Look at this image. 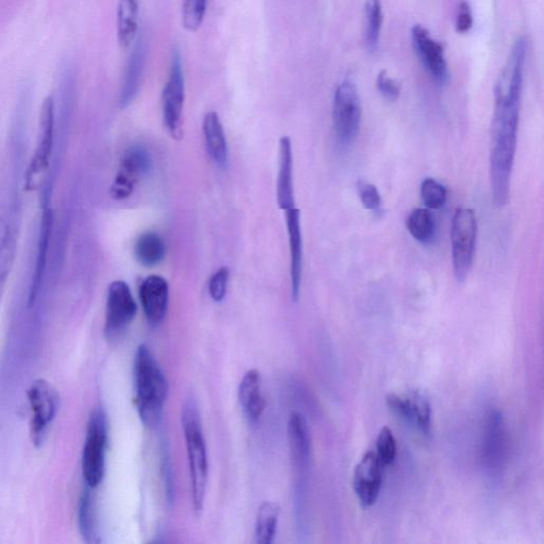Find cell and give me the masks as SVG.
Here are the masks:
<instances>
[{"label": "cell", "mask_w": 544, "mask_h": 544, "mask_svg": "<svg viewBox=\"0 0 544 544\" xmlns=\"http://www.w3.org/2000/svg\"><path fill=\"white\" fill-rule=\"evenodd\" d=\"M408 232L421 244H429L432 242L436 225L435 219L431 210L415 209L406 221Z\"/></svg>", "instance_id": "cell-29"}, {"label": "cell", "mask_w": 544, "mask_h": 544, "mask_svg": "<svg viewBox=\"0 0 544 544\" xmlns=\"http://www.w3.org/2000/svg\"><path fill=\"white\" fill-rule=\"evenodd\" d=\"M108 447V420L97 406L92 411L85 434L81 468L85 486L96 489L105 478Z\"/></svg>", "instance_id": "cell-4"}, {"label": "cell", "mask_w": 544, "mask_h": 544, "mask_svg": "<svg viewBox=\"0 0 544 544\" xmlns=\"http://www.w3.org/2000/svg\"><path fill=\"white\" fill-rule=\"evenodd\" d=\"M147 61V42L145 37L139 34L138 39L133 44V48L128 59L124 79L122 83L121 95H119V104L122 108L129 107L138 96L142 84V79Z\"/></svg>", "instance_id": "cell-15"}, {"label": "cell", "mask_w": 544, "mask_h": 544, "mask_svg": "<svg viewBox=\"0 0 544 544\" xmlns=\"http://www.w3.org/2000/svg\"><path fill=\"white\" fill-rule=\"evenodd\" d=\"M277 201L281 210L296 207L294 190V159L292 141L288 136L280 140Z\"/></svg>", "instance_id": "cell-19"}, {"label": "cell", "mask_w": 544, "mask_h": 544, "mask_svg": "<svg viewBox=\"0 0 544 544\" xmlns=\"http://www.w3.org/2000/svg\"><path fill=\"white\" fill-rule=\"evenodd\" d=\"M187 458H189L192 498L195 512L200 514L206 500L209 463L199 407L195 399H186L181 413Z\"/></svg>", "instance_id": "cell-3"}, {"label": "cell", "mask_w": 544, "mask_h": 544, "mask_svg": "<svg viewBox=\"0 0 544 544\" xmlns=\"http://www.w3.org/2000/svg\"><path fill=\"white\" fill-rule=\"evenodd\" d=\"M420 194L425 208L432 211L445 207L448 192L446 186L437 180L433 178L424 179L421 183Z\"/></svg>", "instance_id": "cell-31"}, {"label": "cell", "mask_w": 544, "mask_h": 544, "mask_svg": "<svg viewBox=\"0 0 544 544\" xmlns=\"http://www.w3.org/2000/svg\"><path fill=\"white\" fill-rule=\"evenodd\" d=\"M377 87L382 96L390 101H395L400 96V85L393 78H390L385 71L378 76Z\"/></svg>", "instance_id": "cell-36"}, {"label": "cell", "mask_w": 544, "mask_h": 544, "mask_svg": "<svg viewBox=\"0 0 544 544\" xmlns=\"http://www.w3.org/2000/svg\"><path fill=\"white\" fill-rule=\"evenodd\" d=\"M140 0H118L116 14L117 40L128 48L139 37Z\"/></svg>", "instance_id": "cell-22"}, {"label": "cell", "mask_w": 544, "mask_h": 544, "mask_svg": "<svg viewBox=\"0 0 544 544\" xmlns=\"http://www.w3.org/2000/svg\"><path fill=\"white\" fill-rule=\"evenodd\" d=\"M478 223L471 209H457L452 220V262L456 281L464 284L473 268Z\"/></svg>", "instance_id": "cell-6"}, {"label": "cell", "mask_w": 544, "mask_h": 544, "mask_svg": "<svg viewBox=\"0 0 544 544\" xmlns=\"http://www.w3.org/2000/svg\"><path fill=\"white\" fill-rule=\"evenodd\" d=\"M134 403L147 428H157L168 395V382L156 356L145 344L139 346L134 359Z\"/></svg>", "instance_id": "cell-2"}, {"label": "cell", "mask_w": 544, "mask_h": 544, "mask_svg": "<svg viewBox=\"0 0 544 544\" xmlns=\"http://www.w3.org/2000/svg\"><path fill=\"white\" fill-rule=\"evenodd\" d=\"M140 299L150 325H160L168 311L169 285L167 281L161 276L146 278L140 287Z\"/></svg>", "instance_id": "cell-16"}, {"label": "cell", "mask_w": 544, "mask_h": 544, "mask_svg": "<svg viewBox=\"0 0 544 544\" xmlns=\"http://www.w3.org/2000/svg\"><path fill=\"white\" fill-rule=\"evenodd\" d=\"M27 400L30 407V438L33 446L40 448L44 444L50 425L59 413L61 397L53 383L40 378L29 386Z\"/></svg>", "instance_id": "cell-5"}, {"label": "cell", "mask_w": 544, "mask_h": 544, "mask_svg": "<svg viewBox=\"0 0 544 544\" xmlns=\"http://www.w3.org/2000/svg\"><path fill=\"white\" fill-rule=\"evenodd\" d=\"M384 466L374 451L364 454L353 474V488L357 499L365 508L376 504L383 485Z\"/></svg>", "instance_id": "cell-13"}, {"label": "cell", "mask_w": 544, "mask_h": 544, "mask_svg": "<svg viewBox=\"0 0 544 544\" xmlns=\"http://www.w3.org/2000/svg\"><path fill=\"white\" fill-rule=\"evenodd\" d=\"M412 41L418 58L433 79L439 84H446L449 80V70L444 48L420 25L413 27Z\"/></svg>", "instance_id": "cell-14"}, {"label": "cell", "mask_w": 544, "mask_h": 544, "mask_svg": "<svg viewBox=\"0 0 544 544\" xmlns=\"http://www.w3.org/2000/svg\"><path fill=\"white\" fill-rule=\"evenodd\" d=\"M203 135L208 155L220 169L229 164V149L223 124L216 112H209L203 119Z\"/></svg>", "instance_id": "cell-21"}, {"label": "cell", "mask_w": 544, "mask_h": 544, "mask_svg": "<svg viewBox=\"0 0 544 544\" xmlns=\"http://www.w3.org/2000/svg\"><path fill=\"white\" fill-rule=\"evenodd\" d=\"M382 22L381 0H367L365 5V42L371 51L376 50L379 45Z\"/></svg>", "instance_id": "cell-30"}, {"label": "cell", "mask_w": 544, "mask_h": 544, "mask_svg": "<svg viewBox=\"0 0 544 544\" xmlns=\"http://www.w3.org/2000/svg\"><path fill=\"white\" fill-rule=\"evenodd\" d=\"M166 247L163 238L155 232H147L136 240L134 257L144 267L159 265L165 258Z\"/></svg>", "instance_id": "cell-27"}, {"label": "cell", "mask_w": 544, "mask_h": 544, "mask_svg": "<svg viewBox=\"0 0 544 544\" xmlns=\"http://www.w3.org/2000/svg\"><path fill=\"white\" fill-rule=\"evenodd\" d=\"M285 212L289 252H291V283L293 301L300 298L301 282L303 274V240L300 221V211L297 207Z\"/></svg>", "instance_id": "cell-17"}, {"label": "cell", "mask_w": 544, "mask_h": 544, "mask_svg": "<svg viewBox=\"0 0 544 544\" xmlns=\"http://www.w3.org/2000/svg\"><path fill=\"white\" fill-rule=\"evenodd\" d=\"M16 231L8 216L0 217V301H2L16 255Z\"/></svg>", "instance_id": "cell-24"}, {"label": "cell", "mask_w": 544, "mask_h": 544, "mask_svg": "<svg viewBox=\"0 0 544 544\" xmlns=\"http://www.w3.org/2000/svg\"><path fill=\"white\" fill-rule=\"evenodd\" d=\"M357 192L365 209L372 212H379L382 206V198L378 187L365 180L357 182Z\"/></svg>", "instance_id": "cell-34"}, {"label": "cell", "mask_w": 544, "mask_h": 544, "mask_svg": "<svg viewBox=\"0 0 544 544\" xmlns=\"http://www.w3.org/2000/svg\"><path fill=\"white\" fill-rule=\"evenodd\" d=\"M56 128V106L53 96L45 98L40 114L39 138L36 151L30 162L27 173V185L29 186L34 176L40 175L49 166L51 153H53Z\"/></svg>", "instance_id": "cell-11"}, {"label": "cell", "mask_w": 544, "mask_h": 544, "mask_svg": "<svg viewBox=\"0 0 544 544\" xmlns=\"http://www.w3.org/2000/svg\"><path fill=\"white\" fill-rule=\"evenodd\" d=\"M472 25L473 16L470 5L466 2H463L458 9L456 30L461 33H466L471 29Z\"/></svg>", "instance_id": "cell-37"}, {"label": "cell", "mask_w": 544, "mask_h": 544, "mask_svg": "<svg viewBox=\"0 0 544 544\" xmlns=\"http://www.w3.org/2000/svg\"><path fill=\"white\" fill-rule=\"evenodd\" d=\"M238 399L246 418L257 422L265 412L266 401L263 396L262 376L257 369L249 370L238 388Z\"/></svg>", "instance_id": "cell-20"}, {"label": "cell", "mask_w": 544, "mask_h": 544, "mask_svg": "<svg viewBox=\"0 0 544 544\" xmlns=\"http://www.w3.org/2000/svg\"><path fill=\"white\" fill-rule=\"evenodd\" d=\"M151 168L152 159L149 151L141 145H135L125 152L116 176L136 185L140 178L150 173Z\"/></svg>", "instance_id": "cell-25"}, {"label": "cell", "mask_w": 544, "mask_h": 544, "mask_svg": "<svg viewBox=\"0 0 544 544\" xmlns=\"http://www.w3.org/2000/svg\"><path fill=\"white\" fill-rule=\"evenodd\" d=\"M53 211L45 209L42 215L41 229L39 236L38 257L36 268H34L30 286L29 305L36 302L41 291L42 280L47 264L48 250L50 244L51 229H53Z\"/></svg>", "instance_id": "cell-23"}, {"label": "cell", "mask_w": 544, "mask_h": 544, "mask_svg": "<svg viewBox=\"0 0 544 544\" xmlns=\"http://www.w3.org/2000/svg\"><path fill=\"white\" fill-rule=\"evenodd\" d=\"M92 490L84 487L78 504V526L80 534L85 542L97 543L98 527L95 500Z\"/></svg>", "instance_id": "cell-28"}, {"label": "cell", "mask_w": 544, "mask_h": 544, "mask_svg": "<svg viewBox=\"0 0 544 544\" xmlns=\"http://www.w3.org/2000/svg\"><path fill=\"white\" fill-rule=\"evenodd\" d=\"M386 403L391 411L414 425L424 436H431L432 407L427 396L420 391L405 395L390 394Z\"/></svg>", "instance_id": "cell-12"}, {"label": "cell", "mask_w": 544, "mask_h": 544, "mask_svg": "<svg viewBox=\"0 0 544 544\" xmlns=\"http://www.w3.org/2000/svg\"><path fill=\"white\" fill-rule=\"evenodd\" d=\"M208 0H183L182 25L189 32H196L204 21Z\"/></svg>", "instance_id": "cell-32"}, {"label": "cell", "mask_w": 544, "mask_h": 544, "mask_svg": "<svg viewBox=\"0 0 544 544\" xmlns=\"http://www.w3.org/2000/svg\"><path fill=\"white\" fill-rule=\"evenodd\" d=\"M506 428L503 414L498 410L488 413L482 444V466L491 479L502 474L506 458Z\"/></svg>", "instance_id": "cell-10"}, {"label": "cell", "mask_w": 544, "mask_h": 544, "mask_svg": "<svg viewBox=\"0 0 544 544\" xmlns=\"http://www.w3.org/2000/svg\"><path fill=\"white\" fill-rule=\"evenodd\" d=\"M379 461L384 468L393 465L397 457V441L393 431L385 427L380 431L377 439L376 451Z\"/></svg>", "instance_id": "cell-33"}, {"label": "cell", "mask_w": 544, "mask_h": 544, "mask_svg": "<svg viewBox=\"0 0 544 544\" xmlns=\"http://www.w3.org/2000/svg\"><path fill=\"white\" fill-rule=\"evenodd\" d=\"M281 507L276 502H264L255 521L254 538L258 544L274 543L278 532Z\"/></svg>", "instance_id": "cell-26"}, {"label": "cell", "mask_w": 544, "mask_h": 544, "mask_svg": "<svg viewBox=\"0 0 544 544\" xmlns=\"http://www.w3.org/2000/svg\"><path fill=\"white\" fill-rule=\"evenodd\" d=\"M521 96H496L490 136V184L492 200L504 208L517 151Z\"/></svg>", "instance_id": "cell-1"}, {"label": "cell", "mask_w": 544, "mask_h": 544, "mask_svg": "<svg viewBox=\"0 0 544 544\" xmlns=\"http://www.w3.org/2000/svg\"><path fill=\"white\" fill-rule=\"evenodd\" d=\"M333 123L338 143L348 147L354 143L362 125L359 91L351 81L340 83L333 100Z\"/></svg>", "instance_id": "cell-7"}, {"label": "cell", "mask_w": 544, "mask_h": 544, "mask_svg": "<svg viewBox=\"0 0 544 544\" xmlns=\"http://www.w3.org/2000/svg\"><path fill=\"white\" fill-rule=\"evenodd\" d=\"M136 314V304L129 285L117 280L110 284L107 295L105 334L109 340L121 337L129 328Z\"/></svg>", "instance_id": "cell-9"}, {"label": "cell", "mask_w": 544, "mask_h": 544, "mask_svg": "<svg viewBox=\"0 0 544 544\" xmlns=\"http://www.w3.org/2000/svg\"><path fill=\"white\" fill-rule=\"evenodd\" d=\"M287 432L294 465L300 473H305L311 463L312 440L308 422L302 414L291 415Z\"/></svg>", "instance_id": "cell-18"}, {"label": "cell", "mask_w": 544, "mask_h": 544, "mask_svg": "<svg viewBox=\"0 0 544 544\" xmlns=\"http://www.w3.org/2000/svg\"><path fill=\"white\" fill-rule=\"evenodd\" d=\"M185 100V79L179 51H174L170 73L162 94L163 122L170 136L182 139V115Z\"/></svg>", "instance_id": "cell-8"}, {"label": "cell", "mask_w": 544, "mask_h": 544, "mask_svg": "<svg viewBox=\"0 0 544 544\" xmlns=\"http://www.w3.org/2000/svg\"><path fill=\"white\" fill-rule=\"evenodd\" d=\"M230 280V271L227 267H221L212 276L209 283V292L215 302H221L226 298Z\"/></svg>", "instance_id": "cell-35"}]
</instances>
